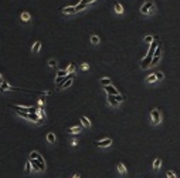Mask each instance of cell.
Here are the masks:
<instances>
[{
  "label": "cell",
  "mask_w": 180,
  "mask_h": 178,
  "mask_svg": "<svg viewBox=\"0 0 180 178\" xmlns=\"http://www.w3.org/2000/svg\"><path fill=\"white\" fill-rule=\"evenodd\" d=\"M153 41H155V37H153V36H146V37H145V43H146V44H152V43H153Z\"/></svg>",
  "instance_id": "44dd1931"
},
{
  "label": "cell",
  "mask_w": 180,
  "mask_h": 178,
  "mask_svg": "<svg viewBox=\"0 0 180 178\" xmlns=\"http://www.w3.org/2000/svg\"><path fill=\"white\" fill-rule=\"evenodd\" d=\"M92 2H95V0H82L81 3H84V5H89V3H92Z\"/></svg>",
  "instance_id": "836d02e7"
},
{
  "label": "cell",
  "mask_w": 180,
  "mask_h": 178,
  "mask_svg": "<svg viewBox=\"0 0 180 178\" xmlns=\"http://www.w3.org/2000/svg\"><path fill=\"white\" fill-rule=\"evenodd\" d=\"M47 141L51 142V144L55 142V135H54V133H48V134H47Z\"/></svg>",
  "instance_id": "ac0fdd59"
},
{
  "label": "cell",
  "mask_w": 180,
  "mask_h": 178,
  "mask_svg": "<svg viewBox=\"0 0 180 178\" xmlns=\"http://www.w3.org/2000/svg\"><path fill=\"white\" fill-rule=\"evenodd\" d=\"M21 20H23V22H28V20H30V14L27 13V12L21 13Z\"/></svg>",
  "instance_id": "cb8c5ba5"
},
{
  "label": "cell",
  "mask_w": 180,
  "mask_h": 178,
  "mask_svg": "<svg viewBox=\"0 0 180 178\" xmlns=\"http://www.w3.org/2000/svg\"><path fill=\"white\" fill-rule=\"evenodd\" d=\"M24 169H26V172H30V171H31V161H27V162H26Z\"/></svg>",
  "instance_id": "83f0119b"
},
{
  "label": "cell",
  "mask_w": 180,
  "mask_h": 178,
  "mask_svg": "<svg viewBox=\"0 0 180 178\" xmlns=\"http://www.w3.org/2000/svg\"><path fill=\"white\" fill-rule=\"evenodd\" d=\"M37 114L40 116V118H43V120H45V114H44V111L41 110V108H38V110H37Z\"/></svg>",
  "instance_id": "f1b7e54d"
},
{
  "label": "cell",
  "mask_w": 180,
  "mask_h": 178,
  "mask_svg": "<svg viewBox=\"0 0 180 178\" xmlns=\"http://www.w3.org/2000/svg\"><path fill=\"white\" fill-rule=\"evenodd\" d=\"M101 84L104 85V87L111 85V84H112V80H111L109 77H102V78H101Z\"/></svg>",
  "instance_id": "30bf717a"
},
{
  "label": "cell",
  "mask_w": 180,
  "mask_h": 178,
  "mask_svg": "<svg viewBox=\"0 0 180 178\" xmlns=\"http://www.w3.org/2000/svg\"><path fill=\"white\" fill-rule=\"evenodd\" d=\"M68 76V71H67V68H64V70H58L57 73V77H60V78H62V77Z\"/></svg>",
  "instance_id": "d6986e66"
},
{
  "label": "cell",
  "mask_w": 180,
  "mask_h": 178,
  "mask_svg": "<svg viewBox=\"0 0 180 178\" xmlns=\"http://www.w3.org/2000/svg\"><path fill=\"white\" fill-rule=\"evenodd\" d=\"M111 144H112V140H111V138H105V140H101V141H95V145H97V147H101V148L109 147Z\"/></svg>",
  "instance_id": "277c9868"
},
{
  "label": "cell",
  "mask_w": 180,
  "mask_h": 178,
  "mask_svg": "<svg viewBox=\"0 0 180 178\" xmlns=\"http://www.w3.org/2000/svg\"><path fill=\"white\" fill-rule=\"evenodd\" d=\"M116 167H118V171H119L121 174H126V167L123 165V162H118V165H116Z\"/></svg>",
  "instance_id": "9a60e30c"
},
{
  "label": "cell",
  "mask_w": 180,
  "mask_h": 178,
  "mask_svg": "<svg viewBox=\"0 0 180 178\" xmlns=\"http://www.w3.org/2000/svg\"><path fill=\"white\" fill-rule=\"evenodd\" d=\"M160 165H162V160H160V158H156V160L153 161V168L155 169H159V168H160Z\"/></svg>",
  "instance_id": "ffe728a7"
},
{
  "label": "cell",
  "mask_w": 180,
  "mask_h": 178,
  "mask_svg": "<svg viewBox=\"0 0 180 178\" xmlns=\"http://www.w3.org/2000/svg\"><path fill=\"white\" fill-rule=\"evenodd\" d=\"M72 178H79V175H78V174H74V175H72Z\"/></svg>",
  "instance_id": "74e56055"
},
{
  "label": "cell",
  "mask_w": 180,
  "mask_h": 178,
  "mask_svg": "<svg viewBox=\"0 0 180 178\" xmlns=\"http://www.w3.org/2000/svg\"><path fill=\"white\" fill-rule=\"evenodd\" d=\"M71 145H77V140H72V141H71Z\"/></svg>",
  "instance_id": "8d00e7d4"
},
{
  "label": "cell",
  "mask_w": 180,
  "mask_h": 178,
  "mask_svg": "<svg viewBox=\"0 0 180 178\" xmlns=\"http://www.w3.org/2000/svg\"><path fill=\"white\" fill-rule=\"evenodd\" d=\"M91 43H92V44H98V43H99V37H98V36H92V37H91Z\"/></svg>",
  "instance_id": "4316f807"
},
{
  "label": "cell",
  "mask_w": 180,
  "mask_h": 178,
  "mask_svg": "<svg viewBox=\"0 0 180 178\" xmlns=\"http://www.w3.org/2000/svg\"><path fill=\"white\" fill-rule=\"evenodd\" d=\"M9 90H13V87H10L6 81H1V87H0V91L4 93V91H9Z\"/></svg>",
  "instance_id": "9c48e42d"
},
{
  "label": "cell",
  "mask_w": 180,
  "mask_h": 178,
  "mask_svg": "<svg viewBox=\"0 0 180 178\" xmlns=\"http://www.w3.org/2000/svg\"><path fill=\"white\" fill-rule=\"evenodd\" d=\"M106 98H108V103H109L112 107H118V100L115 98V96H111V94H106Z\"/></svg>",
  "instance_id": "ba28073f"
},
{
  "label": "cell",
  "mask_w": 180,
  "mask_h": 178,
  "mask_svg": "<svg viewBox=\"0 0 180 178\" xmlns=\"http://www.w3.org/2000/svg\"><path fill=\"white\" fill-rule=\"evenodd\" d=\"M0 80H1V74H0Z\"/></svg>",
  "instance_id": "f35d334b"
},
{
  "label": "cell",
  "mask_w": 180,
  "mask_h": 178,
  "mask_svg": "<svg viewBox=\"0 0 180 178\" xmlns=\"http://www.w3.org/2000/svg\"><path fill=\"white\" fill-rule=\"evenodd\" d=\"M152 58L153 57H150V56H146L145 58H142L141 60V67L142 68H149L150 64H152Z\"/></svg>",
  "instance_id": "5b68a950"
},
{
  "label": "cell",
  "mask_w": 180,
  "mask_h": 178,
  "mask_svg": "<svg viewBox=\"0 0 180 178\" xmlns=\"http://www.w3.org/2000/svg\"><path fill=\"white\" fill-rule=\"evenodd\" d=\"M81 123H82V125H84V127H87V128H88V127H91V121H89V120H88V118H87V117H81Z\"/></svg>",
  "instance_id": "4fadbf2b"
},
{
  "label": "cell",
  "mask_w": 180,
  "mask_h": 178,
  "mask_svg": "<svg viewBox=\"0 0 180 178\" xmlns=\"http://www.w3.org/2000/svg\"><path fill=\"white\" fill-rule=\"evenodd\" d=\"M156 12V7H155V3L152 2V0H148V2H145L143 5H142L141 7V13L142 14H152Z\"/></svg>",
  "instance_id": "6da1fadb"
},
{
  "label": "cell",
  "mask_w": 180,
  "mask_h": 178,
  "mask_svg": "<svg viewBox=\"0 0 180 178\" xmlns=\"http://www.w3.org/2000/svg\"><path fill=\"white\" fill-rule=\"evenodd\" d=\"M150 118H152V124H155V125L160 124L162 116H160V111H159L158 108H153V110L150 111Z\"/></svg>",
  "instance_id": "3957f363"
},
{
  "label": "cell",
  "mask_w": 180,
  "mask_h": 178,
  "mask_svg": "<svg viewBox=\"0 0 180 178\" xmlns=\"http://www.w3.org/2000/svg\"><path fill=\"white\" fill-rule=\"evenodd\" d=\"M17 113V116H20L21 118H26V120H31V114L28 113H21V111H16Z\"/></svg>",
  "instance_id": "2e32d148"
},
{
  "label": "cell",
  "mask_w": 180,
  "mask_h": 178,
  "mask_svg": "<svg viewBox=\"0 0 180 178\" xmlns=\"http://www.w3.org/2000/svg\"><path fill=\"white\" fill-rule=\"evenodd\" d=\"M166 175H167V178H176V174L173 171H167Z\"/></svg>",
  "instance_id": "f546056e"
},
{
  "label": "cell",
  "mask_w": 180,
  "mask_h": 178,
  "mask_svg": "<svg viewBox=\"0 0 180 178\" xmlns=\"http://www.w3.org/2000/svg\"><path fill=\"white\" fill-rule=\"evenodd\" d=\"M115 98L118 100V103H122L125 98H123V96H121V94H118V96H115Z\"/></svg>",
  "instance_id": "1f68e13d"
},
{
  "label": "cell",
  "mask_w": 180,
  "mask_h": 178,
  "mask_svg": "<svg viewBox=\"0 0 180 178\" xmlns=\"http://www.w3.org/2000/svg\"><path fill=\"white\" fill-rule=\"evenodd\" d=\"M67 133H71V134H79V133H81V128H79V127H71V128L67 130Z\"/></svg>",
  "instance_id": "5bb4252c"
},
{
  "label": "cell",
  "mask_w": 180,
  "mask_h": 178,
  "mask_svg": "<svg viewBox=\"0 0 180 178\" xmlns=\"http://www.w3.org/2000/svg\"><path fill=\"white\" fill-rule=\"evenodd\" d=\"M61 12L64 14H74L75 13V7H64V9H61Z\"/></svg>",
  "instance_id": "8fae6325"
},
{
  "label": "cell",
  "mask_w": 180,
  "mask_h": 178,
  "mask_svg": "<svg viewBox=\"0 0 180 178\" xmlns=\"http://www.w3.org/2000/svg\"><path fill=\"white\" fill-rule=\"evenodd\" d=\"M72 81H74V77H71V78H68V80L62 81L61 84H58L57 90H62V88H67V87H70V85L72 84Z\"/></svg>",
  "instance_id": "52a82bcc"
},
{
  "label": "cell",
  "mask_w": 180,
  "mask_h": 178,
  "mask_svg": "<svg viewBox=\"0 0 180 178\" xmlns=\"http://www.w3.org/2000/svg\"><path fill=\"white\" fill-rule=\"evenodd\" d=\"M163 73L162 71H158V73H156V78H158V80H163Z\"/></svg>",
  "instance_id": "4dcf8cb0"
},
{
  "label": "cell",
  "mask_w": 180,
  "mask_h": 178,
  "mask_svg": "<svg viewBox=\"0 0 180 178\" xmlns=\"http://www.w3.org/2000/svg\"><path fill=\"white\" fill-rule=\"evenodd\" d=\"M115 12H116V13H123V7L121 3H116V5H115Z\"/></svg>",
  "instance_id": "7402d4cb"
},
{
  "label": "cell",
  "mask_w": 180,
  "mask_h": 178,
  "mask_svg": "<svg viewBox=\"0 0 180 178\" xmlns=\"http://www.w3.org/2000/svg\"><path fill=\"white\" fill-rule=\"evenodd\" d=\"M89 68V66H88L87 63H82V70H88Z\"/></svg>",
  "instance_id": "e575fe53"
},
{
  "label": "cell",
  "mask_w": 180,
  "mask_h": 178,
  "mask_svg": "<svg viewBox=\"0 0 180 178\" xmlns=\"http://www.w3.org/2000/svg\"><path fill=\"white\" fill-rule=\"evenodd\" d=\"M40 49H41V41H35L33 46V53H38Z\"/></svg>",
  "instance_id": "e0dca14e"
},
{
  "label": "cell",
  "mask_w": 180,
  "mask_h": 178,
  "mask_svg": "<svg viewBox=\"0 0 180 178\" xmlns=\"http://www.w3.org/2000/svg\"><path fill=\"white\" fill-rule=\"evenodd\" d=\"M43 104H44V100H43V98H40V100H38V106H43Z\"/></svg>",
  "instance_id": "d590c367"
},
{
  "label": "cell",
  "mask_w": 180,
  "mask_h": 178,
  "mask_svg": "<svg viewBox=\"0 0 180 178\" xmlns=\"http://www.w3.org/2000/svg\"><path fill=\"white\" fill-rule=\"evenodd\" d=\"M48 66H50V67H55V66H57V63L54 61V60H50V61H48Z\"/></svg>",
  "instance_id": "d6a6232c"
},
{
  "label": "cell",
  "mask_w": 180,
  "mask_h": 178,
  "mask_svg": "<svg viewBox=\"0 0 180 178\" xmlns=\"http://www.w3.org/2000/svg\"><path fill=\"white\" fill-rule=\"evenodd\" d=\"M13 110L16 111H21V113H28V114H35L38 108H35V107H24V106H11Z\"/></svg>",
  "instance_id": "7a4b0ae2"
},
{
  "label": "cell",
  "mask_w": 180,
  "mask_h": 178,
  "mask_svg": "<svg viewBox=\"0 0 180 178\" xmlns=\"http://www.w3.org/2000/svg\"><path fill=\"white\" fill-rule=\"evenodd\" d=\"M75 68H77V64L75 63H70V66L67 67V71H68V74H72L75 71Z\"/></svg>",
  "instance_id": "7c38bea8"
},
{
  "label": "cell",
  "mask_w": 180,
  "mask_h": 178,
  "mask_svg": "<svg viewBox=\"0 0 180 178\" xmlns=\"http://www.w3.org/2000/svg\"><path fill=\"white\" fill-rule=\"evenodd\" d=\"M104 90L106 91V94H111V96H118V94H119V91L115 88L112 84H111V85H106V87H104Z\"/></svg>",
  "instance_id": "8992f818"
},
{
  "label": "cell",
  "mask_w": 180,
  "mask_h": 178,
  "mask_svg": "<svg viewBox=\"0 0 180 178\" xmlns=\"http://www.w3.org/2000/svg\"><path fill=\"white\" fill-rule=\"evenodd\" d=\"M38 157H40V154L37 151H31L30 152V160H37Z\"/></svg>",
  "instance_id": "484cf974"
},
{
  "label": "cell",
  "mask_w": 180,
  "mask_h": 178,
  "mask_svg": "<svg viewBox=\"0 0 180 178\" xmlns=\"http://www.w3.org/2000/svg\"><path fill=\"white\" fill-rule=\"evenodd\" d=\"M156 80H158V78H156V73H155V74H149V77L146 78L148 83H153V81H156Z\"/></svg>",
  "instance_id": "603a6c76"
},
{
  "label": "cell",
  "mask_w": 180,
  "mask_h": 178,
  "mask_svg": "<svg viewBox=\"0 0 180 178\" xmlns=\"http://www.w3.org/2000/svg\"><path fill=\"white\" fill-rule=\"evenodd\" d=\"M85 6H87V5H84V3H79V5L74 6V7H75V12H81V10H84V9H85Z\"/></svg>",
  "instance_id": "d4e9b609"
}]
</instances>
